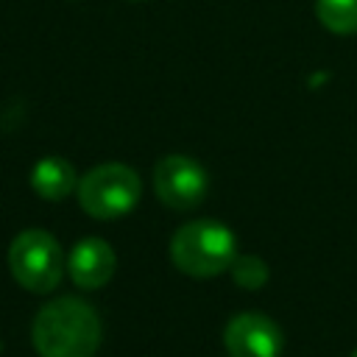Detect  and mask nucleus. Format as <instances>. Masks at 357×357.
Instances as JSON below:
<instances>
[{"mask_svg": "<svg viewBox=\"0 0 357 357\" xmlns=\"http://www.w3.org/2000/svg\"><path fill=\"white\" fill-rule=\"evenodd\" d=\"M100 335L95 307L75 296L47 301L31 326V340L39 357H92L100 346Z\"/></svg>", "mask_w": 357, "mask_h": 357, "instance_id": "1", "label": "nucleus"}, {"mask_svg": "<svg viewBox=\"0 0 357 357\" xmlns=\"http://www.w3.org/2000/svg\"><path fill=\"white\" fill-rule=\"evenodd\" d=\"M237 257V237L220 220L184 223L170 240L173 265L195 279H209L231 268Z\"/></svg>", "mask_w": 357, "mask_h": 357, "instance_id": "2", "label": "nucleus"}, {"mask_svg": "<svg viewBox=\"0 0 357 357\" xmlns=\"http://www.w3.org/2000/svg\"><path fill=\"white\" fill-rule=\"evenodd\" d=\"M142 192L139 176L120 162H106L92 167L78 178V204L89 218L114 220L128 215Z\"/></svg>", "mask_w": 357, "mask_h": 357, "instance_id": "3", "label": "nucleus"}, {"mask_svg": "<svg viewBox=\"0 0 357 357\" xmlns=\"http://www.w3.org/2000/svg\"><path fill=\"white\" fill-rule=\"evenodd\" d=\"M8 271L31 293H50L61 282L64 257L59 240L45 229H25L8 245Z\"/></svg>", "mask_w": 357, "mask_h": 357, "instance_id": "4", "label": "nucleus"}, {"mask_svg": "<svg viewBox=\"0 0 357 357\" xmlns=\"http://www.w3.org/2000/svg\"><path fill=\"white\" fill-rule=\"evenodd\" d=\"M153 190L165 206L184 212L204 201L206 173L195 159L184 153H170V156H162L153 167Z\"/></svg>", "mask_w": 357, "mask_h": 357, "instance_id": "5", "label": "nucleus"}, {"mask_svg": "<svg viewBox=\"0 0 357 357\" xmlns=\"http://www.w3.org/2000/svg\"><path fill=\"white\" fill-rule=\"evenodd\" d=\"M223 343L231 357H279L282 329L262 312H240L226 324Z\"/></svg>", "mask_w": 357, "mask_h": 357, "instance_id": "6", "label": "nucleus"}, {"mask_svg": "<svg viewBox=\"0 0 357 357\" xmlns=\"http://www.w3.org/2000/svg\"><path fill=\"white\" fill-rule=\"evenodd\" d=\"M117 268V257L112 251V245L100 237H84L73 245L70 257H67V271L70 279L84 287V290H98L103 287Z\"/></svg>", "mask_w": 357, "mask_h": 357, "instance_id": "7", "label": "nucleus"}, {"mask_svg": "<svg viewBox=\"0 0 357 357\" xmlns=\"http://www.w3.org/2000/svg\"><path fill=\"white\" fill-rule=\"evenodd\" d=\"M31 187L45 201H64L73 190H78V176L64 156H42L31 167Z\"/></svg>", "mask_w": 357, "mask_h": 357, "instance_id": "8", "label": "nucleus"}, {"mask_svg": "<svg viewBox=\"0 0 357 357\" xmlns=\"http://www.w3.org/2000/svg\"><path fill=\"white\" fill-rule=\"evenodd\" d=\"M315 14L332 33L357 31V0H315Z\"/></svg>", "mask_w": 357, "mask_h": 357, "instance_id": "9", "label": "nucleus"}, {"mask_svg": "<svg viewBox=\"0 0 357 357\" xmlns=\"http://www.w3.org/2000/svg\"><path fill=\"white\" fill-rule=\"evenodd\" d=\"M229 271H231L234 284H240L243 290H259L268 282V265H265V259H259L254 254L234 257Z\"/></svg>", "mask_w": 357, "mask_h": 357, "instance_id": "10", "label": "nucleus"}, {"mask_svg": "<svg viewBox=\"0 0 357 357\" xmlns=\"http://www.w3.org/2000/svg\"><path fill=\"white\" fill-rule=\"evenodd\" d=\"M351 357H357V349H354V351H351Z\"/></svg>", "mask_w": 357, "mask_h": 357, "instance_id": "11", "label": "nucleus"}]
</instances>
